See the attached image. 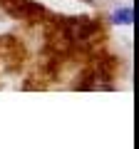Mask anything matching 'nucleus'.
Masks as SVG:
<instances>
[{
    "label": "nucleus",
    "instance_id": "1",
    "mask_svg": "<svg viewBox=\"0 0 139 149\" xmlns=\"http://www.w3.org/2000/svg\"><path fill=\"white\" fill-rule=\"evenodd\" d=\"M112 20L117 25H132L134 22V8H117L112 13Z\"/></svg>",
    "mask_w": 139,
    "mask_h": 149
}]
</instances>
